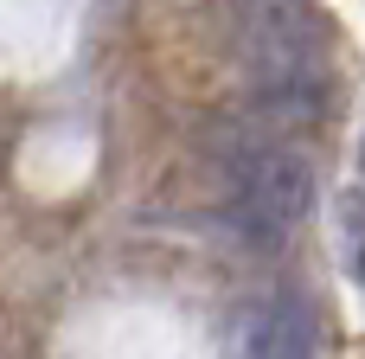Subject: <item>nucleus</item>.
I'll list each match as a JSON object with an SVG mask.
<instances>
[{
	"label": "nucleus",
	"mask_w": 365,
	"mask_h": 359,
	"mask_svg": "<svg viewBox=\"0 0 365 359\" xmlns=\"http://www.w3.org/2000/svg\"><path fill=\"white\" fill-rule=\"evenodd\" d=\"M327 58H334V39H327L321 13H308L302 0L257 6V19H250V71H257L269 109L314 116L321 90H327Z\"/></svg>",
	"instance_id": "f257e3e1"
},
{
	"label": "nucleus",
	"mask_w": 365,
	"mask_h": 359,
	"mask_svg": "<svg viewBox=\"0 0 365 359\" xmlns=\"http://www.w3.org/2000/svg\"><path fill=\"white\" fill-rule=\"evenodd\" d=\"M308 199H314V173H308V161H302L295 148H257V154H244L237 173H231V218H237V231H244L250 244H263V251L282 244V238L302 225Z\"/></svg>",
	"instance_id": "f03ea898"
},
{
	"label": "nucleus",
	"mask_w": 365,
	"mask_h": 359,
	"mask_svg": "<svg viewBox=\"0 0 365 359\" xmlns=\"http://www.w3.org/2000/svg\"><path fill=\"white\" fill-rule=\"evenodd\" d=\"M244 353L250 359H314V315H308V302L282 295V302L257 308L250 328H244Z\"/></svg>",
	"instance_id": "7ed1b4c3"
},
{
	"label": "nucleus",
	"mask_w": 365,
	"mask_h": 359,
	"mask_svg": "<svg viewBox=\"0 0 365 359\" xmlns=\"http://www.w3.org/2000/svg\"><path fill=\"white\" fill-rule=\"evenodd\" d=\"M250 6H269V0H250Z\"/></svg>",
	"instance_id": "39448f33"
},
{
	"label": "nucleus",
	"mask_w": 365,
	"mask_h": 359,
	"mask_svg": "<svg viewBox=\"0 0 365 359\" xmlns=\"http://www.w3.org/2000/svg\"><path fill=\"white\" fill-rule=\"evenodd\" d=\"M340 251H346V270L365 283V193L340 199Z\"/></svg>",
	"instance_id": "20e7f679"
}]
</instances>
